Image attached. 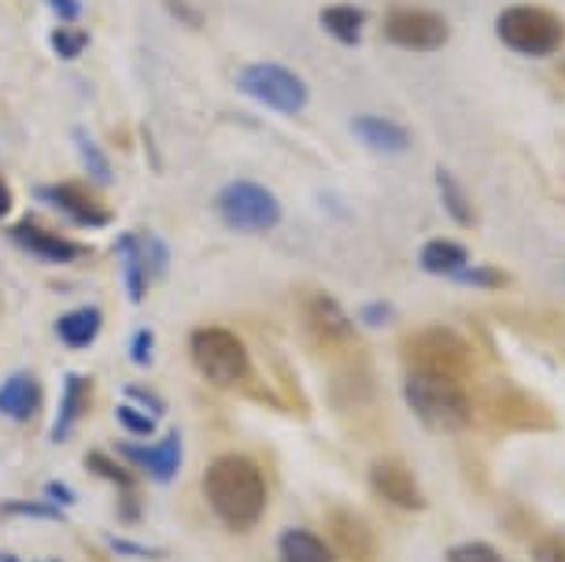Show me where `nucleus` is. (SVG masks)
I'll return each instance as SVG.
<instances>
[{
  "mask_svg": "<svg viewBox=\"0 0 565 562\" xmlns=\"http://www.w3.org/2000/svg\"><path fill=\"white\" fill-rule=\"evenodd\" d=\"M204 496L218 522L244 533V529L259 526L266 511V481L263 470L248 455H218L204 474Z\"/></svg>",
  "mask_w": 565,
  "mask_h": 562,
  "instance_id": "1",
  "label": "nucleus"
},
{
  "mask_svg": "<svg viewBox=\"0 0 565 562\" xmlns=\"http://www.w3.org/2000/svg\"><path fill=\"white\" fill-rule=\"evenodd\" d=\"M403 396H407L414 418L433 433H458L473 422V400H469V392L455 378L414 374L411 370Z\"/></svg>",
  "mask_w": 565,
  "mask_h": 562,
  "instance_id": "2",
  "label": "nucleus"
},
{
  "mask_svg": "<svg viewBox=\"0 0 565 562\" xmlns=\"http://www.w3.org/2000/svg\"><path fill=\"white\" fill-rule=\"evenodd\" d=\"M499 41L529 60H547L565 45V23L558 12L540 4H510L495 19Z\"/></svg>",
  "mask_w": 565,
  "mask_h": 562,
  "instance_id": "3",
  "label": "nucleus"
},
{
  "mask_svg": "<svg viewBox=\"0 0 565 562\" xmlns=\"http://www.w3.org/2000/svg\"><path fill=\"white\" fill-rule=\"evenodd\" d=\"M403 363L414 374H440L462 381L473 370V348L462 333L447 330V326H425L403 341Z\"/></svg>",
  "mask_w": 565,
  "mask_h": 562,
  "instance_id": "4",
  "label": "nucleus"
},
{
  "mask_svg": "<svg viewBox=\"0 0 565 562\" xmlns=\"http://www.w3.org/2000/svg\"><path fill=\"white\" fill-rule=\"evenodd\" d=\"M189 356H193L200 374L218 389L237 385L248 374V348L237 333L218 330V326H207V330H196L189 337Z\"/></svg>",
  "mask_w": 565,
  "mask_h": 562,
  "instance_id": "5",
  "label": "nucleus"
},
{
  "mask_svg": "<svg viewBox=\"0 0 565 562\" xmlns=\"http://www.w3.org/2000/svg\"><path fill=\"white\" fill-rule=\"evenodd\" d=\"M237 89L244 97L259 100L263 108L281 112V115H300L307 104L303 78L281 63H252L237 74Z\"/></svg>",
  "mask_w": 565,
  "mask_h": 562,
  "instance_id": "6",
  "label": "nucleus"
},
{
  "mask_svg": "<svg viewBox=\"0 0 565 562\" xmlns=\"http://www.w3.org/2000/svg\"><path fill=\"white\" fill-rule=\"evenodd\" d=\"M218 215L237 233H270L281 222V204L259 182H230L218 193Z\"/></svg>",
  "mask_w": 565,
  "mask_h": 562,
  "instance_id": "7",
  "label": "nucleus"
},
{
  "mask_svg": "<svg viewBox=\"0 0 565 562\" xmlns=\"http://www.w3.org/2000/svg\"><path fill=\"white\" fill-rule=\"evenodd\" d=\"M385 38L407 52H436L447 45L451 26L440 12H429V8H392L385 15Z\"/></svg>",
  "mask_w": 565,
  "mask_h": 562,
  "instance_id": "8",
  "label": "nucleus"
},
{
  "mask_svg": "<svg viewBox=\"0 0 565 562\" xmlns=\"http://www.w3.org/2000/svg\"><path fill=\"white\" fill-rule=\"evenodd\" d=\"M300 318H303V330L322 348L355 344V322H351V315L322 289L300 293Z\"/></svg>",
  "mask_w": 565,
  "mask_h": 562,
  "instance_id": "9",
  "label": "nucleus"
},
{
  "mask_svg": "<svg viewBox=\"0 0 565 562\" xmlns=\"http://www.w3.org/2000/svg\"><path fill=\"white\" fill-rule=\"evenodd\" d=\"M488 418L503 430H518V433H551L554 430V411L543 404L540 396H532L525 389L503 385L492 392V404H488Z\"/></svg>",
  "mask_w": 565,
  "mask_h": 562,
  "instance_id": "10",
  "label": "nucleus"
},
{
  "mask_svg": "<svg viewBox=\"0 0 565 562\" xmlns=\"http://www.w3.org/2000/svg\"><path fill=\"white\" fill-rule=\"evenodd\" d=\"M370 485L381 500L399 507V511H425V496H422L418 477H414L407 463L392 459V455H381V459L370 463Z\"/></svg>",
  "mask_w": 565,
  "mask_h": 562,
  "instance_id": "11",
  "label": "nucleus"
},
{
  "mask_svg": "<svg viewBox=\"0 0 565 562\" xmlns=\"http://www.w3.org/2000/svg\"><path fill=\"white\" fill-rule=\"evenodd\" d=\"M119 455H122V459H130L134 466H141L152 481H174L178 470H181V433L170 430L163 437V444H156V448H141V444H119Z\"/></svg>",
  "mask_w": 565,
  "mask_h": 562,
  "instance_id": "12",
  "label": "nucleus"
},
{
  "mask_svg": "<svg viewBox=\"0 0 565 562\" xmlns=\"http://www.w3.org/2000/svg\"><path fill=\"white\" fill-rule=\"evenodd\" d=\"M329 533H333L337 548L344 551L351 562H373L377 559V537L366 518H359L355 511H333L329 515Z\"/></svg>",
  "mask_w": 565,
  "mask_h": 562,
  "instance_id": "13",
  "label": "nucleus"
},
{
  "mask_svg": "<svg viewBox=\"0 0 565 562\" xmlns=\"http://www.w3.org/2000/svg\"><path fill=\"white\" fill-rule=\"evenodd\" d=\"M351 134H355L359 145H366L381 156H399L411 148L407 126L392 123L385 115H355V119H351Z\"/></svg>",
  "mask_w": 565,
  "mask_h": 562,
  "instance_id": "14",
  "label": "nucleus"
},
{
  "mask_svg": "<svg viewBox=\"0 0 565 562\" xmlns=\"http://www.w3.org/2000/svg\"><path fill=\"white\" fill-rule=\"evenodd\" d=\"M12 237L30 252V256H38L45 263H74L85 252L82 245H74V241L60 237V233L41 230L38 222H19V226L12 230Z\"/></svg>",
  "mask_w": 565,
  "mask_h": 562,
  "instance_id": "15",
  "label": "nucleus"
},
{
  "mask_svg": "<svg viewBox=\"0 0 565 562\" xmlns=\"http://www.w3.org/2000/svg\"><path fill=\"white\" fill-rule=\"evenodd\" d=\"M41 197H45L49 204H56L63 215L82 222V226H108L111 222V211L97 204L93 193H85L82 185H49V189H41Z\"/></svg>",
  "mask_w": 565,
  "mask_h": 562,
  "instance_id": "16",
  "label": "nucleus"
},
{
  "mask_svg": "<svg viewBox=\"0 0 565 562\" xmlns=\"http://www.w3.org/2000/svg\"><path fill=\"white\" fill-rule=\"evenodd\" d=\"M41 411V385L34 374H12L0 385V415L26 422Z\"/></svg>",
  "mask_w": 565,
  "mask_h": 562,
  "instance_id": "17",
  "label": "nucleus"
},
{
  "mask_svg": "<svg viewBox=\"0 0 565 562\" xmlns=\"http://www.w3.org/2000/svg\"><path fill=\"white\" fill-rule=\"evenodd\" d=\"M277 548H281V562H337L333 548L311 529H285Z\"/></svg>",
  "mask_w": 565,
  "mask_h": 562,
  "instance_id": "18",
  "label": "nucleus"
},
{
  "mask_svg": "<svg viewBox=\"0 0 565 562\" xmlns=\"http://www.w3.org/2000/svg\"><path fill=\"white\" fill-rule=\"evenodd\" d=\"M362 26H366V12L355 4H329L322 8V30L329 38H337L340 45H359Z\"/></svg>",
  "mask_w": 565,
  "mask_h": 562,
  "instance_id": "19",
  "label": "nucleus"
},
{
  "mask_svg": "<svg viewBox=\"0 0 565 562\" xmlns=\"http://www.w3.org/2000/svg\"><path fill=\"white\" fill-rule=\"evenodd\" d=\"M100 322H104V318H100L97 307H78V311H71V315L60 318L56 333H60V341L67 344V348H89L93 341H97Z\"/></svg>",
  "mask_w": 565,
  "mask_h": 562,
  "instance_id": "20",
  "label": "nucleus"
},
{
  "mask_svg": "<svg viewBox=\"0 0 565 562\" xmlns=\"http://www.w3.org/2000/svg\"><path fill=\"white\" fill-rule=\"evenodd\" d=\"M418 263H422V271L447 274V278H451L455 271H462L466 263H469V252H466V245H458V241L436 237V241H429V245L418 252Z\"/></svg>",
  "mask_w": 565,
  "mask_h": 562,
  "instance_id": "21",
  "label": "nucleus"
},
{
  "mask_svg": "<svg viewBox=\"0 0 565 562\" xmlns=\"http://www.w3.org/2000/svg\"><path fill=\"white\" fill-rule=\"evenodd\" d=\"M85 400H89V381L82 374H71L63 381V400H60V415H56V430H52V441H67V433L74 422L82 418Z\"/></svg>",
  "mask_w": 565,
  "mask_h": 562,
  "instance_id": "22",
  "label": "nucleus"
},
{
  "mask_svg": "<svg viewBox=\"0 0 565 562\" xmlns=\"http://www.w3.org/2000/svg\"><path fill=\"white\" fill-rule=\"evenodd\" d=\"M436 189H440V204H444V211L458 222V226H477V211H473V204H469L466 189L458 185V178H455L451 171L436 167Z\"/></svg>",
  "mask_w": 565,
  "mask_h": 562,
  "instance_id": "23",
  "label": "nucleus"
},
{
  "mask_svg": "<svg viewBox=\"0 0 565 562\" xmlns=\"http://www.w3.org/2000/svg\"><path fill=\"white\" fill-rule=\"evenodd\" d=\"M119 252H122L126 296H130L134 304H141V300H145V293H148V271H145L141 241H137V237H122V241H119Z\"/></svg>",
  "mask_w": 565,
  "mask_h": 562,
  "instance_id": "24",
  "label": "nucleus"
},
{
  "mask_svg": "<svg viewBox=\"0 0 565 562\" xmlns=\"http://www.w3.org/2000/svg\"><path fill=\"white\" fill-rule=\"evenodd\" d=\"M451 278L458 285H473V289H507L510 285V274L507 271H499V267H466L462 271H455Z\"/></svg>",
  "mask_w": 565,
  "mask_h": 562,
  "instance_id": "25",
  "label": "nucleus"
},
{
  "mask_svg": "<svg viewBox=\"0 0 565 562\" xmlns=\"http://www.w3.org/2000/svg\"><path fill=\"white\" fill-rule=\"evenodd\" d=\"M447 562H507V555L488 540H462V544L447 548Z\"/></svg>",
  "mask_w": 565,
  "mask_h": 562,
  "instance_id": "26",
  "label": "nucleus"
},
{
  "mask_svg": "<svg viewBox=\"0 0 565 562\" xmlns=\"http://www.w3.org/2000/svg\"><path fill=\"white\" fill-rule=\"evenodd\" d=\"M85 466H89V470L97 474V477H108V481H115L119 489H130V485H134V474L126 470L122 463H115V459H108V455H100V452L85 455Z\"/></svg>",
  "mask_w": 565,
  "mask_h": 562,
  "instance_id": "27",
  "label": "nucleus"
},
{
  "mask_svg": "<svg viewBox=\"0 0 565 562\" xmlns=\"http://www.w3.org/2000/svg\"><path fill=\"white\" fill-rule=\"evenodd\" d=\"M74 141H78V148H82L85 167H89V171L97 174L100 182H111V167H108V159H104L100 148L89 141V134H85V130H74Z\"/></svg>",
  "mask_w": 565,
  "mask_h": 562,
  "instance_id": "28",
  "label": "nucleus"
},
{
  "mask_svg": "<svg viewBox=\"0 0 565 562\" xmlns=\"http://www.w3.org/2000/svg\"><path fill=\"white\" fill-rule=\"evenodd\" d=\"M532 562H565V533H543L532 544Z\"/></svg>",
  "mask_w": 565,
  "mask_h": 562,
  "instance_id": "29",
  "label": "nucleus"
},
{
  "mask_svg": "<svg viewBox=\"0 0 565 562\" xmlns=\"http://www.w3.org/2000/svg\"><path fill=\"white\" fill-rule=\"evenodd\" d=\"M85 41H89V38H85L82 30L60 26L56 34H52V49H56V56H63V60H74V56H82Z\"/></svg>",
  "mask_w": 565,
  "mask_h": 562,
  "instance_id": "30",
  "label": "nucleus"
},
{
  "mask_svg": "<svg viewBox=\"0 0 565 562\" xmlns=\"http://www.w3.org/2000/svg\"><path fill=\"white\" fill-rule=\"evenodd\" d=\"M115 418H119L130 433H137V437H148V433L156 430V418H152V415H145V411L130 407V404H122L119 411H115Z\"/></svg>",
  "mask_w": 565,
  "mask_h": 562,
  "instance_id": "31",
  "label": "nucleus"
},
{
  "mask_svg": "<svg viewBox=\"0 0 565 562\" xmlns=\"http://www.w3.org/2000/svg\"><path fill=\"white\" fill-rule=\"evenodd\" d=\"M141 252H145V271H148V278H159V274L167 271V248H163V241L148 237Z\"/></svg>",
  "mask_w": 565,
  "mask_h": 562,
  "instance_id": "32",
  "label": "nucleus"
},
{
  "mask_svg": "<svg viewBox=\"0 0 565 562\" xmlns=\"http://www.w3.org/2000/svg\"><path fill=\"white\" fill-rule=\"evenodd\" d=\"M4 515H30V518H60L63 511L60 507H49V503H26V500H19V503H4L0 507Z\"/></svg>",
  "mask_w": 565,
  "mask_h": 562,
  "instance_id": "33",
  "label": "nucleus"
},
{
  "mask_svg": "<svg viewBox=\"0 0 565 562\" xmlns=\"http://www.w3.org/2000/svg\"><path fill=\"white\" fill-rule=\"evenodd\" d=\"M130 359L137 367H148L152 363V330H137L134 341H130Z\"/></svg>",
  "mask_w": 565,
  "mask_h": 562,
  "instance_id": "34",
  "label": "nucleus"
},
{
  "mask_svg": "<svg viewBox=\"0 0 565 562\" xmlns=\"http://www.w3.org/2000/svg\"><path fill=\"white\" fill-rule=\"evenodd\" d=\"M126 396H130V400H137V404H145L148 411H152V415H163V411H167V404H163V400H159V396H152V392H148V389L126 385Z\"/></svg>",
  "mask_w": 565,
  "mask_h": 562,
  "instance_id": "35",
  "label": "nucleus"
},
{
  "mask_svg": "<svg viewBox=\"0 0 565 562\" xmlns=\"http://www.w3.org/2000/svg\"><path fill=\"white\" fill-rule=\"evenodd\" d=\"M388 318H392L388 304H366V307H362V322H366V326H385Z\"/></svg>",
  "mask_w": 565,
  "mask_h": 562,
  "instance_id": "36",
  "label": "nucleus"
},
{
  "mask_svg": "<svg viewBox=\"0 0 565 562\" xmlns=\"http://www.w3.org/2000/svg\"><path fill=\"white\" fill-rule=\"evenodd\" d=\"M49 8L63 19V23H74V19H78V12H82L78 0H49Z\"/></svg>",
  "mask_w": 565,
  "mask_h": 562,
  "instance_id": "37",
  "label": "nucleus"
},
{
  "mask_svg": "<svg viewBox=\"0 0 565 562\" xmlns=\"http://www.w3.org/2000/svg\"><path fill=\"white\" fill-rule=\"evenodd\" d=\"M111 548L115 551H119V555H156V551L152 548H141V544H130V540H111Z\"/></svg>",
  "mask_w": 565,
  "mask_h": 562,
  "instance_id": "38",
  "label": "nucleus"
},
{
  "mask_svg": "<svg viewBox=\"0 0 565 562\" xmlns=\"http://www.w3.org/2000/svg\"><path fill=\"white\" fill-rule=\"evenodd\" d=\"M45 496H52V500H56L60 507H67V503L74 500V496H71L67 489H63L60 481H49V485H45Z\"/></svg>",
  "mask_w": 565,
  "mask_h": 562,
  "instance_id": "39",
  "label": "nucleus"
},
{
  "mask_svg": "<svg viewBox=\"0 0 565 562\" xmlns=\"http://www.w3.org/2000/svg\"><path fill=\"white\" fill-rule=\"evenodd\" d=\"M8 211H12V189L0 178V219H8Z\"/></svg>",
  "mask_w": 565,
  "mask_h": 562,
  "instance_id": "40",
  "label": "nucleus"
},
{
  "mask_svg": "<svg viewBox=\"0 0 565 562\" xmlns=\"http://www.w3.org/2000/svg\"><path fill=\"white\" fill-rule=\"evenodd\" d=\"M0 562H19V559H0Z\"/></svg>",
  "mask_w": 565,
  "mask_h": 562,
  "instance_id": "41",
  "label": "nucleus"
}]
</instances>
